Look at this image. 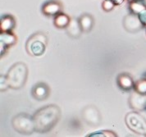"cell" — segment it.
Masks as SVG:
<instances>
[{"instance_id": "cell-1", "label": "cell", "mask_w": 146, "mask_h": 137, "mask_svg": "<svg viewBox=\"0 0 146 137\" xmlns=\"http://www.w3.org/2000/svg\"><path fill=\"white\" fill-rule=\"evenodd\" d=\"M62 116L60 108L56 104L42 107L33 115L35 131L44 134L50 131L58 123Z\"/></svg>"}, {"instance_id": "cell-2", "label": "cell", "mask_w": 146, "mask_h": 137, "mask_svg": "<svg viewBox=\"0 0 146 137\" xmlns=\"http://www.w3.org/2000/svg\"><path fill=\"white\" fill-rule=\"evenodd\" d=\"M28 73L29 70L26 63L18 62L13 64L6 75L9 88L13 90L21 89L27 83Z\"/></svg>"}, {"instance_id": "cell-3", "label": "cell", "mask_w": 146, "mask_h": 137, "mask_svg": "<svg viewBox=\"0 0 146 137\" xmlns=\"http://www.w3.org/2000/svg\"><path fill=\"white\" fill-rule=\"evenodd\" d=\"M48 37L44 32H36L31 35L26 44V50L29 55L34 57L42 56L46 50Z\"/></svg>"}, {"instance_id": "cell-4", "label": "cell", "mask_w": 146, "mask_h": 137, "mask_svg": "<svg viewBox=\"0 0 146 137\" xmlns=\"http://www.w3.org/2000/svg\"><path fill=\"white\" fill-rule=\"evenodd\" d=\"M13 129L21 135H31L35 131L33 116L28 113H19L12 119Z\"/></svg>"}, {"instance_id": "cell-5", "label": "cell", "mask_w": 146, "mask_h": 137, "mask_svg": "<svg viewBox=\"0 0 146 137\" xmlns=\"http://www.w3.org/2000/svg\"><path fill=\"white\" fill-rule=\"evenodd\" d=\"M125 122L127 127L133 132L146 136V120L137 112H128L125 118Z\"/></svg>"}, {"instance_id": "cell-6", "label": "cell", "mask_w": 146, "mask_h": 137, "mask_svg": "<svg viewBox=\"0 0 146 137\" xmlns=\"http://www.w3.org/2000/svg\"><path fill=\"white\" fill-rule=\"evenodd\" d=\"M82 118L87 124L92 126H97L101 123L102 116L100 110L93 105H88L82 110Z\"/></svg>"}, {"instance_id": "cell-7", "label": "cell", "mask_w": 146, "mask_h": 137, "mask_svg": "<svg viewBox=\"0 0 146 137\" xmlns=\"http://www.w3.org/2000/svg\"><path fill=\"white\" fill-rule=\"evenodd\" d=\"M123 26L128 32L135 33L140 31L144 26L141 23L139 16L134 13L126 15L123 19Z\"/></svg>"}, {"instance_id": "cell-8", "label": "cell", "mask_w": 146, "mask_h": 137, "mask_svg": "<svg viewBox=\"0 0 146 137\" xmlns=\"http://www.w3.org/2000/svg\"><path fill=\"white\" fill-rule=\"evenodd\" d=\"M51 90L49 85L45 82H38L34 85L31 90V95L38 101L46 100L49 97Z\"/></svg>"}, {"instance_id": "cell-9", "label": "cell", "mask_w": 146, "mask_h": 137, "mask_svg": "<svg viewBox=\"0 0 146 137\" xmlns=\"http://www.w3.org/2000/svg\"><path fill=\"white\" fill-rule=\"evenodd\" d=\"M62 8L63 5L59 0H48L42 5L41 12L47 17H55L58 13H62Z\"/></svg>"}, {"instance_id": "cell-10", "label": "cell", "mask_w": 146, "mask_h": 137, "mask_svg": "<svg viewBox=\"0 0 146 137\" xmlns=\"http://www.w3.org/2000/svg\"><path fill=\"white\" fill-rule=\"evenodd\" d=\"M129 105L130 107L137 111H142L146 109V94H140L135 91L129 97Z\"/></svg>"}, {"instance_id": "cell-11", "label": "cell", "mask_w": 146, "mask_h": 137, "mask_svg": "<svg viewBox=\"0 0 146 137\" xmlns=\"http://www.w3.org/2000/svg\"><path fill=\"white\" fill-rule=\"evenodd\" d=\"M117 84L122 90H131L134 89L135 81L128 73H121L117 77Z\"/></svg>"}, {"instance_id": "cell-12", "label": "cell", "mask_w": 146, "mask_h": 137, "mask_svg": "<svg viewBox=\"0 0 146 137\" xmlns=\"http://www.w3.org/2000/svg\"><path fill=\"white\" fill-rule=\"evenodd\" d=\"M17 21L13 15L6 14L1 17L0 21V31L1 32H9L13 31L16 27Z\"/></svg>"}, {"instance_id": "cell-13", "label": "cell", "mask_w": 146, "mask_h": 137, "mask_svg": "<svg viewBox=\"0 0 146 137\" xmlns=\"http://www.w3.org/2000/svg\"><path fill=\"white\" fill-rule=\"evenodd\" d=\"M79 19L80 27L83 32H90L94 26V18L91 14L84 13L80 16Z\"/></svg>"}, {"instance_id": "cell-14", "label": "cell", "mask_w": 146, "mask_h": 137, "mask_svg": "<svg viewBox=\"0 0 146 137\" xmlns=\"http://www.w3.org/2000/svg\"><path fill=\"white\" fill-rule=\"evenodd\" d=\"M67 34L72 37V38H79L81 34H82V29L80 27L79 19H76V18H72L71 21L69 23V25L66 28Z\"/></svg>"}, {"instance_id": "cell-15", "label": "cell", "mask_w": 146, "mask_h": 137, "mask_svg": "<svg viewBox=\"0 0 146 137\" xmlns=\"http://www.w3.org/2000/svg\"><path fill=\"white\" fill-rule=\"evenodd\" d=\"M71 19L72 18H70L68 15L63 13H60L54 17L53 25L58 29H66L69 25Z\"/></svg>"}, {"instance_id": "cell-16", "label": "cell", "mask_w": 146, "mask_h": 137, "mask_svg": "<svg viewBox=\"0 0 146 137\" xmlns=\"http://www.w3.org/2000/svg\"><path fill=\"white\" fill-rule=\"evenodd\" d=\"M17 42V37L16 36V35H14L13 31L0 33V43H3L8 48L10 46L14 45Z\"/></svg>"}, {"instance_id": "cell-17", "label": "cell", "mask_w": 146, "mask_h": 137, "mask_svg": "<svg viewBox=\"0 0 146 137\" xmlns=\"http://www.w3.org/2000/svg\"><path fill=\"white\" fill-rule=\"evenodd\" d=\"M146 8L145 3L142 0H132L129 3V9L131 13L139 15Z\"/></svg>"}, {"instance_id": "cell-18", "label": "cell", "mask_w": 146, "mask_h": 137, "mask_svg": "<svg viewBox=\"0 0 146 137\" xmlns=\"http://www.w3.org/2000/svg\"><path fill=\"white\" fill-rule=\"evenodd\" d=\"M134 90L135 91H137L143 94H146V78L143 77L139 80H137L136 82H135V86H134Z\"/></svg>"}, {"instance_id": "cell-19", "label": "cell", "mask_w": 146, "mask_h": 137, "mask_svg": "<svg viewBox=\"0 0 146 137\" xmlns=\"http://www.w3.org/2000/svg\"><path fill=\"white\" fill-rule=\"evenodd\" d=\"M87 136L90 137H94V136H99V137H116L117 136V134L115 132H113L112 131H99L93 132L92 134H89L87 135Z\"/></svg>"}, {"instance_id": "cell-20", "label": "cell", "mask_w": 146, "mask_h": 137, "mask_svg": "<svg viewBox=\"0 0 146 137\" xmlns=\"http://www.w3.org/2000/svg\"><path fill=\"white\" fill-rule=\"evenodd\" d=\"M117 6L113 2H112L111 0H104L102 3V8L104 12H111L112 10H113V8Z\"/></svg>"}, {"instance_id": "cell-21", "label": "cell", "mask_w": 146, "mask_h": 137, "mask_svg": "<svg viewBox=\"0 0 146 137\" xmlns=\"http://www.w3.org/2000/svg\"><path fill=\"white\" fill-rule=\"evenodd\" d=\"M8 88H9V85H8V82H7V76L1 74V76H0V89H1V91H5Z\"/></svg>"}, {"instance_id": "cell-22", "label": "cell", "mask_w": 146, "mask_h": 137, "mask_svg": "<svg viewBox=\"0 0 146 137\" xmlns=\"http://www.w3.org/2000/svg\"><path fill=\"white\" fill-rule=\"evenodd\" d=\"M138 16H139V20H140L141 23L143 24L144 27H145L146 28V8L139 13Z\"/></svg>"}, {"instance_id": "cell-23", "label": "cell", "mask_w": 146, "mask_h": 137, "mask_svg": "<svg viewBox=\"0 0 146 137\" xmlns=\"http://www.w3.org/2000/svg\"><path fill=\"white\" fill-rule=\"evenodd\" d=\"M0 47H1V51H0V53H1V57H3V55H5V53L7 52V49H8V47L3 45V43H0Z\"/></svg>"}, {"instance_id": "cell-24", "label": "cell", "mask_w": 146, "mask_h": 137, "mask_svg": "<svg viewBox=\"0 0 146 137\" xmlns=\"http://www.w3.org/2000/svg\"><path fill=\"white\" fill-rule=\"evenodd\" d=\"M112 2H113L117 6V5H121V3H123V2L125 1V0H111Z\"/></svg>"}, {"instance_id": "cell-25", "label": "cell", "mask_w": 146, "mask_h": 137, "mask_svg": "<svg viewBox=\"0 0 146 137\" xmlns=\"http://www.w3.org/2000/svg\"><path fill=\"white\" fill-rule=\"evenodd\" d=\"M143 77H145V78H146V72H145V74H144V76H143Z\"/></svg>"}, {"instance_id": "cell-26", "label": "cell", "mask_w": 146, "mask_h": 137, "mask_svg": "<svg viewBox=\"0 0 146 137\" xmlns=\"http://www.w3.org/2000/svg\"><path fill=\"white\" fill-rule=\"evenodd\" d=\"M128 1H129V2H131V1H132V0H128Z\"/></svg>"}, {"instance_id": "cell-27", "label": "cell", "mask_w": 146, "mask_h": 137, "mask_svg": "<svg viewBox=\"0 0 146 137\" xmlns=\"http://www.w3.org/2000/svg\"></svg>"}]
</instances>
